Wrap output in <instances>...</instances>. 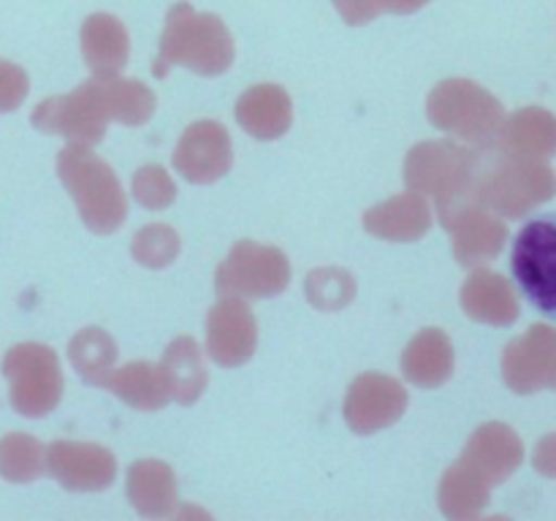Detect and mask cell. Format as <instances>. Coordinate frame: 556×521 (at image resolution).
Wrapping results in <instances>:
<instances>
[{
  "label": "cell",
  "instance_id": "23",
  "mask_svg": "<svg viewBox=\"0 0 556 521\" xmlns=\"http://www.w3.org/2000/svg\"><path fill=\"white\" fill-rule=\"evenodd\" d=\"M486 494L478 472H472L465 461L451 467L440 483V510L451 519H472L481 513Z\"/></svg>",
  "mask_w": 556,
  "mask_h": 521
},
{
  "label": "cell",
  "instance_id": "11",
  "mask_svg": "<svg viewBox=\"0 0 556 521\" xmlns=\"http://www.w3.org/2000/svg\"><path fill=\"white\" fill-rule=\"evenodd\" d=\"M258 345V323L242 296H223L206 315V353L220 367H242Z\"/></svg>",
  "mask_w": 556,
  "mask_h": 521
},
{
  "label": "cell",
  "instance_id": "9",
  "mask_svg": "<svg viewBox=\"0 0 556 521\" xmlns=\"http://www.w3.org/2000/svg\"><path fill=\"white\" fill-rule=\"evenodd\" d=\"M174 171L193 185H212L228 174L233 163L231 136L217 119L188 125L174 150Z\"/></svg>",
  "mask_w": 556,
  "mask_h": 521
},
{
  "label": "cell",
  "instance_id": "12",
  "mask_svg": "<svg viewBox=\"0 0 556 521\" xmlns=\"http://www.w3.org/2000/svg\"><path fill=\"white\" fill-rule=\"evenodd\" d=\"M47 472L68 492H103L114 483L117 459L98 443L60 440L47 448Z\"/></svg>",
  "mask_w": 556,
  "mask_h": 521
},
{
  "label": "cell",
  "instance_id": "28",
  "mask_svg": "<svg viewBox=\"0 0 556 521\" xmlns=\"http://www.w3.org/2000/svg\"><path fill=\"white\" fill-rule=\"evenodd\" d=\"M134 199L144 209H168L177 201V185L157 163H147L134 174Z\"/></svg>",
  "mask_w": 556,
  "mask_h": 521
},
{
  "label": "cell",
  "instance_id": "24",
  "mask_svg": "<svg viewBox=\"0 0 556 521\" xmlns=\"http://www.w3.org/2000/svg\"><path fill=\"white\" fill-rule=\"evenodd\" d=\"M47 470V445L22 432L0 440V478L11 483H30Z\"/></svg>",
  "mask_w": 556,
  "mask_h": 521
},
{
  "label": "cell",
  "instance_id": "17",
  "mask_svg": "<svg viewBox=\"0 0 556 521\" xmlns=\"http://www.w3.org/2000/svg\"><path fill=\"white\" fill-rule=\"evenodd\" d=\"M451 372H454V347L445 331H418L402 353V374L418 389H440Z\"/></svg>",
  "mask_w": 556,
  "mask_h": 521
},
{
  "label": "cell",
  "instance_id": "1",
  "mask_svg": "<svg viewBox=\"0 0 556 521\" xmlns=\"http://www.w3.org/2000/svg\"><path fill=\"white\" fill-rule=\"evenodd\" d=\"M155 92L139 79L92 76L65 96L47 98L33 109L30 123L43 134L63 136L79 144H98L112 119L139 128L155 114Z\"/></svg>",
  "mask_w": 556,
  "mask_h": 521
},
{
  "label": "cell",
  "instance_id": "4",
  "mask_svg": "<svg viewBox=\"0 0 556 521\" xmlns=\"http://www.w3.org/2000/svg\"><path fill=\"white\" fill-rule=\"evenodd\" d=\"M407 190L438 201L440 223L454 215L467 199L472 177V155L451 141H421L405 157Z\"/></svg>",
  "mask_w": 556,
  "mask_h": 521
},
{
  "label": "cell",
  "instance_id": "14",
  "mask_svg": "<svg viewBox=\"0 0 556 521\" xmlns=\"http://www.w3.org/2000/svg\"><path fill=\"white\" fill-rule=\"evenodd\" d=\"M237 123L248 136L258 141H275L288 134L293 123L291 96L280 85H255L237 101Z\"/></svg>",
  "mask_w": 556,
  "mask_h": 521
},
{
  "label": "cell",
  "instance_id": "10",
  "mask_svg": "<svg viewBox=\"0 0 556 521\" xmlns=\"http://www.w3.org/2000/svg\"><path fill=\"white\" fill-rule=\"evenodd\" d=\"M407 410V391L391 374L367 372L353 380L345 396V421L356 434H375L394 427Z\"/></svg>",
  "mask_w": 556,
  "mask_h": 521
},
{
  "label": "cell",
  "instance_id": "15",
  "mask_svg": "<svg viewBox=\"0 0 556 521\" xmlns=\"http://www.w3.org/2000/svg\"><path fill=\"white\" fill-rule=\"evenodd\" d=\"M81 54L96 76H117L128 65L130 38L123 22L112 14H90L81 22Z\"/></svg>",
  "mask_w": 556,
  "mask_h": 521
},
{
  "label": "cell",
  "instance_id": "13",
  "mask_svg": "<svg viewBox=\"0 0 556 521\" xmlns=\"http://www.w3.org/2000/svg\"><path fill=\"white\" fill-rule=\"evenodd\" d=\"M362 223L367 233L386 242H418L432 228V206L427 195L407 190L364 212Z\"/></svg>",
  "mask_w": 556,
  "mask_h": 521
},
{
  "label": "cell",
  "instance_id": "6",
  "mask_svg": "<svg viewBox=\"0 0 556 521\" xmlns=\"http://www.w3.org/2000/svg\"><path fill=\"white\" fill-rule=\"evenodd\" d=\"M3 374L9 380V402L20 416L43 418L63 399V369L49 345H14L3 358Z\"/></svg>",
  "mask_w": 556,
  "mask_h": 521
},
{
  "label": "cell",
  "instance_id": "7",
  "mask_svg": "<svg viewBox=\"0 0 556 521\" xmlns=\"http://www.w3.org/2000/svg\"><path fill=\"white\" fill-rule=\"evenodd\" d=\"M291 282V264L275 244L237 242L215 271L220 296L269 298L282 293Z\"/></svg>",
  "mask_w": 556,
  "mask_h": 521
},
{
  "label": "cell",
  "instance_id": "3",
  "mask_svg": "<svg viewBox=\"0 0 556 521\" xmlns=\"http://www.w3.org/2000/svg\"><path fill=\"white\" fill-rule=\"evenodd\" d=\"M58 177L74 199L81 223L92 233L117 231L128 215V199L119 185L117 174L106 161L90 150V144L71 141L58 155Z\"/></svg>",
  "mask_w": 556,
  "mask_h": 521
},
{
  "label": "cell",
  "instance_id": "26",
  "mask_svg": "<svg viewBox=\"0 0 556 521\" xmlns=\"http://www.w3.org/2000/svg\"><path fill=\"white\" fill-rule=\"evenodd\" d=\"M508 429L500 427H483L478 429L476 437L470 440L465 450V465L470 467L478 475H494L503 478L505 470L510 467V454H508Z\"/></svg>",
  "mask_w": 556,
  "mask_h": 521
},
{
  "label": "cell",
  "instance_id": "5",
  "mask_svg": "<svg viewBox=\"0 0 556 521\" xmlns=\"http://www.w3.org/2000/svg\"><path fill=\"white\" fill-rule=\"evenodd\" d=\"M510 271L521 296L543 315L556 320V212L535 215L516 233Z\"/></svg>",
  "mask_w": 556,
  "mask_h": 521
},
{
  "label": "cell",
  "instance_id": "8",
  "mask_svg": "<svg viewBox=\"0 0 556 521\" xmlns=\"http://www.w3.org/2000/svg\"><path fill=\"white\" fill-rule=\"evenodd\" d=\"M429 123L438 130L454 134L459 139L478 141L492 134L497 125V103L478 85L467 79L440 81L427 101Z\"/></svg>",
  "mask_w": 556,
  "mask_h": 521
},
{
  "label": "cell",
  "instance_id": "18",
  "mask_svg": "<svg viewBox=\"0 0 556 521\" xmlns=\"http://www.w3.org/2000/svg\"><path fill=\"white\" fill-rule=\"evenodd\" d=\"M166 383L168 399L179 405H193L201 399L204 389L210 385V372L204 367V356L193 336H177L163 353L157 364Z\"/></svg>",
  "mask_w": 556,
  "mask_h": 521
},
{
  "label": "cell",
  "instance_id": "27",
  "mask_svg": "<svg viewBox=\"0 0 556 521\" xmlns=\"http://www.w3.org/2000/svg\"><path fill=\"white\" fill-rule=\"evenodd\" d=\"M130 255L136 258V264L147 266V269H166V266L174 264L179 255L177 231H174L172 226H166V223L144 226L134 237Z\"/></svg>",
  "mask_w": 556,
  "mask_h": 521
},
{
  "label": "cell",
  "instance_id": "19",
  "mask_svg": "<svg viewBox=\"0 0 556 521\" xmlns=\"http://www.w3.org/2000/svg\"><path fill=\"white\" fill-rule=\"evenodd\" d=\"M103 389L112 391L117 399H123L134 410L152 412L161 410L168 402V391L166 383H163L161 369L150 361H130L125 367L112 369Z\"/></svg>",
  "mask_w": 556,
  "mask_h": 521
},
{
  "label": "cell",
  "instance_id": "20",
  "mask_svg": "<svg viewBox=\"0 0 556 521\" xmlns=\"http://www.w3.org/2000/svg\"><path fill=\"white\" fill-rule=\"evenodd\" d=\"M443 226L454 233V253L459 258V264L465 266L486 260L489 255L497 253L505 237L503 226L492 223L481 212H472L470 206L456 209Z\"/></svg>",
  "mask_w": 556,
  "mask_h": 521
},
{
  "label": "cell",
  "instance_id": "29",
  "mask_svg": "<svg viewBox=\"0 0 556 521\" xmlns=\"http://www.w3.org/2000/svg\"><path fill=\"white\" fill-rule=\"evenodd\" d=\"M27 90H30V79L25 71L0 58V114L20 109L25 103Z\"/></svg>",
  "mask_w": 556,
  "mask_h": 521
},
{
  "label": "cell",
  "instance_id": "22",
  "mask_svg": "<svg viewBox=\"0 0 556 521\" xmlns=\"http://www.w3.org/2000/svg\"><path fill=\"white\" fill-rule=\"evenodd\" d=\"M68 361L85 383L103 389L106 378L112 374L114 361H117V345L106 331L90 326L71 340Z\"/></svg>",
  "mask_w": 556,
  "mask_h": 521
},
{
  "label": "cell",
  "instance_id": "30",
  "mask_svg": "<svg viewBox=\"0 0 556 521\" xmlns=\"http://www.w3.org/2000/svg\"><path fill=\"white\" fill-rule=\"evenodd\" d=\"M331 3H334V9L340 11L342 20L353 27L369 25V22L378 20L380 14L378 0H331Z\"/></svg>",
  "mask_w": 556,
  "mask_h": 521
},
{
  "label": "cell",
  "instance_id": "25",
  "mask_svg": "<svg viewBox=\"0 0 556 521\" xmlns=\"http://www.w3.org/2000/svg\"><path fill=\"white\" fill-rule=\"evenodd\" d=\"M304 291H307L309 304L315 309H324V313H337V309L348 307L356 296V280H353L351 271L340 269V266H324V269H315L307 275L304 282Z\"/></svg>",
  "mask_w": 556,
  "mask_h": 521
},
{
  "label": "cell",
  "instance_id": "2",
  "mask_svg": "<svg viewBox=\"0 0 556 521\" xmlns=\"http://www.w3.org/2000/svg\"><path fill=\"white\" fill-rule=\"evenodd\" d=\"M233 36L217 14H201L190 3L168 9L161 49L152 63L157 79L177 65H185L199 76H220L233 63Z\"/></svg>",
  "mask_w": 556,
  "mask_h": 521
},
{
  "label": "cell",
  "instance_id": "21",
  "mask_svg": "<svg viewBox=\"0 0 556 521\" xmlns=\"http://www.w3.org/2000/svg\"><path fill=\"white\" fill-rule=\"evenodd\" d=\"M462 307L470 318L505 326L516 313V298L500 277L478 271L462 288Z\"/></svg>",
  "mask_w": 556,
  "mask_h": 521
},
{
  "label": "cell",
  "instance_id": "16",
  "mask_svg": "<svg viewBox=\"0 0 556 521\" xmlns=\"http://www.w3.org/2000/svg\"><path fill=\"white\" fill-rule=\"evenodd\" d=\"M125 488L136 513L147 519H166L177 510V478L166 461H134L125 478Z\"/></svg>",
  "mask_w": 556,
  "mask_h": 521
},
{
  "label": "cell",
  "instance_id": "31",
  "mask_svg": "<svg viewBox=\"0 0 556 521\" xmlns=\"http://www.w3.org/2000/svg\"><path fill=\"white\" fill-rule=\"evenodd\" d=\"M378 3H380V11L405 16V14H416V11H421L429 0H378Z\"/></svg>",
  "mask_w": 556,
  "mask_h": 521
}]
</instances>
